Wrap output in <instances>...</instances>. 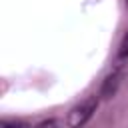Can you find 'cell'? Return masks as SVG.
<instances>
[{
    "label": "cell",
    "instance_id": "obj_1",
    "mask_svg": "<svg viewBox=\"0 0 128 128\" xmlns=\"http://www.w3.org/2000/svg\"><path fill=\"white\" fill-rule=\"evenodd\" d=\"M96 106H98V98L96 96H90L86 98L84 102H80L78 106H74L70 112H68V126L70 128H82L90 118L92 114L96 112Z\"/></svg>",
    "mask_w": 128,
    "mask_h": 128
},
{
    "label": "cell",
    "instance_id": "obj_2",
    "mask_svg": "<svg viewBox=\"0 0 128 128\" xmlns=\"http://www.w3.org/2000/svg\"><path fill=\"white\" fill-rule=\"evenodd\" d=\"M120 72H112L106 80H104V86H102V96L104 98H112L114 94H116V88H118V84H120Z\"/></svg>",
    "mask_w": 128,
    "mask_h": 128
},
{
    "label": "cell",
    "instance_id": "obj_3",
    "mask_svg": "<svg viewBox=\"0 0 128 128\" xmlns=\"http://www.w3.org/2000/svg\"><path fill=\"white\" fill-rule=\"evenodd\" d=\"M122 60H128V30L122 36V42H120V48H118V62H122Z\"/></svg>",
    "mask_w": 128,
    "mask_h": 128
},
{
    "label": "cell",
    "instance_id": "obj_4",
    "mask_svg": "<svg viewBox=\"0 0 128 128\" xmlns=\"http://www.w3.org/2000/svg\"><path fill=\"white\" fill-rule=\"evenodd\" d=\"M2 128H28V126L24 122H18V120H4Z\"/></svg>",
    "mask_w": 128,
    "mask_h": 128
},
{
    "label": "cell",
    "instance_id": "obj_5",
    "mask_svg": "<svg viewBox=\"0 0 128 128\" xmlns=\"http://www.w3.org/2000/svg\"><path fill=\"white\" fill-rule=\"evenodd\" d=\"M34 128H60V126H58V122H56V120H52V118H50V120H44V122L36 124Z\"/></svg>",
    "mask_w": 128,
    "mask_h": 128
},
{
    "label": "cell",
    "instance_id": "obj_6",
    "mask_svg": "<svg viewBox=\"0 0 128 128\" xmlns=\"http://www.w3.org/2000/svg\"><path fill=\"white\" fill-rule=\"evenodd\" d=\"M126 6H128V0H126Z\"/></svg>",
    "mask_w": 128,
    "mask_h": 128
}]
</instances>
